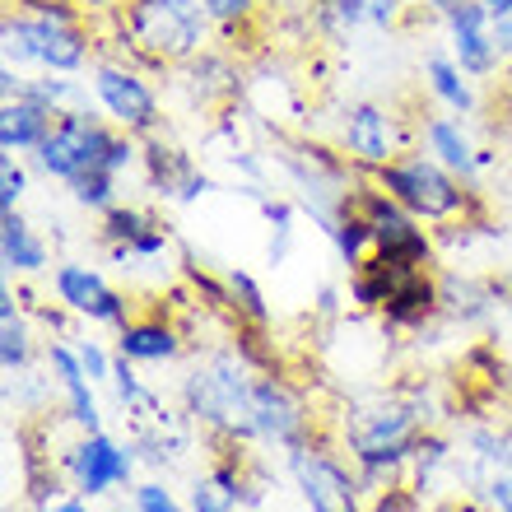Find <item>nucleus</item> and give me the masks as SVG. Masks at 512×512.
Segmentation results:
<instances>
[{"label": "nucleus", "instance_id": "nucleus-39", "mask_svg": "<svg viewBox=\"0 0 512 512\" xmlns=\"http://www.w3.org/2000/svg\"><path fill=\"white\" fill-rule=\"evenodd\" d=\"M401 10H405V0H368V24H378V28H396Z\"/></svg>", "mask_w": 512, "mask_h": 512}, {"label": "nucleus", "instance_id": "nucleus-21", "mask_svg": "<svg viewBox=\"0 0 512 512\" xmlns=\"http://www.w3.org/2000/svg\"><path fill=\"white\" fill-rule=\"evenodd\" d=\"M424 80H429V94L438 98L443 108L461 112V117H471V112L480 108V98H475L471 80H466V70L457 66V56L433 52L429 61H424Z\"/></svg>", "mask_w": 512, "mask_h": 512}, {"label": "nucleus", "instance_id": "nucleus-9", "mask_svg": "<svg viewBox=\"0 0 512 512\" xmlns=\"http://www.w3.org/2000/svg\"><path fill=\"white\" fill-rule=\"evenodd\" d=\"M401 122L396 112L382 108V103H350L345 108V122H340V145H345V159L354 168H382V163L401 159Z\"/></svg>", "mask_w": 512, "mask_h": 512}, {"label": "nucleus", "instance_id": "nucleus-41", "mask_svg": "<svg viewBox=\"0 0 512 512\" xmlns=\"http://www.w3.org/2000/svg\"><path fill=\"white\" fill-rule=\"evenodd\" d=\"M256 205H261V215H266L270 224H294V205H289V201H275V196H261V201H256Z\"/></svg>", "mask_w": 512, "mask_h": 512}, {"label": "nucleus", "instance_id": "nucleus-22", "mask_svg": "<svg viewBox=\"0 0 512 512\" xmlns=\"http://www.w3.org/2000/svg\"><path fill=\"white\" fill-rule=\"evenodd\" d=\"M326 238H331L336 256L350 270H359L368 256H373V229H368V215L359 210V201H350L345 210H340V219L331 224V229H326Z\"/></svg>", "mask_w": 512, "mask_h": 512}, {"label": "nucleus", "instance_id": "nucleus-29", "mask_svg": "<svg viewBox=\"0 0 512 512\" xmlns=\"http://www.w3.org/2000/svg\"><path fill=\"white\" fill-rule=\"evenodd\" d=\"M205 10H210V19H215L224 33H238V28H247L256 19L261 0H205Z\"/></svg>", "mask_w": 512, "mask_h": 512}, {"label": "nucleus", "instance_id": "nucleus-43", "mask_svg": "<svg viewBox=\"0 0 512 512\" xmlns=\"http://www.w3.org/2000/svg\"><path fill=\"white\" fill-rule=\"evenodd\" d=\"M494 33H499L503 56H512V14H508V19H499V28H494Z\"/></svg>", "mask_w": 512, "mask_h": 512}, {"label": "nucleus", "instance_id": "nucleus-44", "mask_svg": "<svg viewBox=\"0 0 512 512\" xmlns=\"http://www.w3.org/2000/svg\"><path fill=\"white\" fill-rule=\"evenodd\" d=\"M480 5H485V10L494 14V24H499V19H508V14H512V0H480Z\"/></svg>", "mask_w": 512, "mask_h": 512}, {"label": "nucleus", "instance_id": "nucleus-42", "mask_svg": "<svg viewBox=\"0 0 512 512\" xmlns=\"http://www.w3.org/2000/svg\"><path fill=\"white\" fill-rule=\"evenodd\" d=\"M317 312H322V317H336L340 312V289L336 284H326L322 294H317Z\"/></svg>", "mask_w": 512, "mask_h": 512}, {"label": "nucleus", "instance_id": "nucleus-2", "mask_svg": "<svg viewBox=\"0 0 512 512\" xmlns=\"http://www.w3.org/2000/svg\"><path fill=\"white\" fill-rule=\"evenodd\" d=\"M252 368L243 364V354L238 350H215L205 354L201 364L191 368L187 378H182V405H187V415L196 424H205L210 433L219 438H256L252 429Z\"/></svg>", "mask_w": 512, "mask_h": 512}, {"label": "nucleus", "instance_id": "nucleus-45", "mask_svg": "<svg viewBox=\"0 0 512 512\" xmlns=\"http://www.w3.org/2000/svg\"><path fill=\"white\" fill-rule=\"evenodd\" d=\"M56 512H94V508H89L84 499H61L56 503Z\"/></svg>", "mask_w": 512, "mask_h": 512}, {"label": "nucleus", "instance_id": "nucleus-20", "mask_svg": "<svg viewBox=\"0 0 512 512\" xmlns=\"http://www.w3.org/2000/svg\"><path fill=\"white\" fill-rule=\"evenodd\" d=\"M0 261H5L10 275H38V270H47V261H52L47 243L28 229L19 210H5V215H0Z\"/></svg>", "mask_w": 512, "mask_h": 512}, {"label": "nucleus", "instance_id": "nucleus-8", "mask_svg": "<svg viewBox=\"0 0 512 512\" xmlns=\"http://www.w3.org/2000/svg\"><path fill=\"white\" fill-rule=\"evenodd\" d=\"M252 429L261 443H275V447H298V443H312V415H308V401L298 396L294 387L284 378H256L252 387Z\"/></svg>", "mask_w": 512, "mask_h": 512}, {"label": "nucleus", "instance_id": "nucleus-36", "mask_svg": "<svg viewBox=\"0 0 512 512\" xmlns=\"http://www.w3.org/2000/svg\"><path fill=\"white\" fill-rule=\"evenodd\" d=\"M210 480H215V485L224 489V494H229L233 503H243V499H247V494H243V489H247V485H243V471H238L233 461H219L215 471H210Z\"/></svg>", "mask_w": 512, "mask_h": 512}, {"label": "nucleus", "instance_id": "nucleus-10", "mask_svg": "<svg viewBox=\"0 0 512 512\" xmlns=\"http://www.w3.org/2000/svg\"><path fill=\"white\" fill-rule=\"evenodd\" d=\"M52 289L70 312H80V317H89V322L117 326V331L131 322V303H126V294H117V289L103 280V270L84 266V261H61V266L52 270Z\"/></svg>", "mask_w": 512, "mask_h": 512}, {"label": "nucleus", "instance_id": "nucleus-27", "mask_svg": "<svg viewBox=\"0 0 512 512\" xmlns=\"http://www.w3.org/2000/svg\"><path fill=\"white\" fill-rule=\"evenodd\" d=\"M112 387H117V401H122L126 410H145V405H154V396L145 391V382L135 378V368H131L126 354L112 359Z\"/></svg>", "mask_w": 512, "mask_h": 512}, {"label": "nucleus", "instance_id": "nucleus-11", "mask_svg": "<svg viewBox=\"0 0 512 512\" xmlns=\"http://www.w3.org/2000/svg\"><path fill=\"white\" fill-rule=\"evenodd\" d=\"M66 471L84 499H98V494H108V489L131 480L135 457H131V447H122L117 438H108V433H84L80 443L70 447Z\"/></svg>", "mask_w": 512, "mask_h": 512}, {"label": "nucleus", "instance_id": "nucleus-40", "mask_svg": "<svg viewBox=\"0 0 512 512\" xmlns=\"http://www.w3.org/2000/svg\"><path fill=\"white\" fill-rule=\"evenodd\" d=\"M289 247H294V224H275V238H270L266 261L270 266H284V261H289Z\"/></svg>", "mask_w": 512, "mask_h": 512}, {"label": "nucleus", "instance_id": "nucleus-35", "mask_svg": "<svg viewBox=\"0 0 512 512\" xmlns=\"http://www.w3.org/2000/svg\"><path fill=\"white\" fill-rule=\"evenodd\" d=\"M135 512H182V508H177V499L159 480H149V485L135 489Z\"/></svg>", "mask_w": 512, "mask_h": 512}, {"label": "nucleus", "instance_id": "nucleus-14", "mask_svg": "<svg viewBox=\"0 0 512 512\" xmlns=\"http://www.w3.org/2000/svg\"><path fill=\"white\" fill-rule=\"evenodd\" d=\"M47 364L52 373L61 378L66 387V410H70V424L80 433H103V415H98V401H94V387H89V373L80 364V350H70V345H47Z\"/></svg>", "mask_w": 512, "mask_h": 512}, {"label": "nucleus", "instance_id": "nucleus-5", "mask_svg": "<svg viewBox=\"0 0 512 512\" xmlns=\"http://www.w3.org/2000/svg\"><path fill=\"white\" fill-rule=\"evenodd\" d=\"M284 466H289V480H294L298 499L308 503V512H364L359 471L340 466L326 447H317V443L289 447Z\"/></svg>", "mask_w": 512, "mask_h": 512}, {"label": "nucleus", "instance_id": "nucleus-28", "mask_svg": "<svg viewBox=\"0 0 512 512\" xmlns=\"http://www.w3.org/2000/svg\"><path fill=\"white\" fill-rule=\"evenodd\" d=\"M471 447H475V457L485 461V466H494V471H512V443H508V433H499V429H475L471 433Z\"/></svg>", "mask_w": 512, "mask_h": 512}, {"label": "nucleus", "instance_id": "nucleus-19", "mask_svg": "<svg viewBox=\"0 0 512 512\" xmlns=\"http://www.w3.org/2000/svg\"><path fill=\"white\" fill-rule=\"evenodd\" d=\"M238 66H233L229 56L219 52H201L187 61V94L205 108H219V103H233L238 98Z\"/></svg>", "mask_w": 512, "mask_h": 512}, {"label": "nucleus", "instance_id": "nucleus-17", "mask_svg": "<svg viewBox=\"0 0 512 512\" xmlns=\"http://www.w3.org/2000/svg\"><path fill=\"white\" fill-rule=\"evenodd\" d=\"M117 354H126L131 364H173L182 354V331L159 317H135L117 331Z\"/></svg>", "mask_w": 512, "mask_h": 512}, {"label": "nucleus", "instance_id": "nucleus-1", "mask_svg": "<svg viewBox=\"0 0 512 512\" xmlns=\"http://www.w3.org/2000/svg\"><path fill=\"white\" fill-rule=\"evenodd\" d=\"M205 0H122V42L149 66H187L210 42Z\"/></svg>", "mask_w": 512, "mask_h": 512}, {"label": "nucleus", "instance_id": "nucleus-46", "mask_svg": "<svg viewBox=\"0 0 512 512\" xmlns=\"http://www.w3.org/2000/svg\"><path fill=\"white\" fill-rule=\"evenodd\" d=\"M75 5H80V10L89 14V10H112V5H117V0H75Z\"/></svg>", "mask_w": 512, "mask_h": 512}, {"label": "nucleus", "instance_id": "nucleus-24", "mask_svg": "<svg viewBox=\"0 0 512 512\" xmlns=\"http://www.w3.org/2000/svg\"><path fill=\"white\" fill-rule=\"evenodd\" d=\"M145 229H149L145 210H135V205H112V210H103V229L98 233H103V243L112 247V256L126 261V256H131V243Z\"/></svg>", "mask_w": 512, "mask_h": 512}, {"label": "nucleus", "instance_id": "nucleus-26", "mask_svg": "<svg viewBox=\"0 0 512 512\" xmlns=\"http://www.w3.org/2000/svg\"><path fill=\"white\" fill-rule=\"evenodd\" d=\"M70 196H75L84 210H112V205H117V173H108V168L80 173L70 182Z\"/></svg>", "mask_w": 512, "mask_h": 512}, {"label": "nucleus", "instance_id": "nucleus-48", "mask_svg": "<svg viewBox=\"0 0 512 512\" xmlns=\"http://www.w3.org/2000/svg\"><path fill=\"white\" fill-rule=\"evenodd\" d=\"M508 89H512V70H508Z\"/></svg>", "mask_w": 512, "mask_h": 512}, {"label": "nucleus", "instance_id": "nucleus-18", "mask_svg": "<svg viewBox=\"0 0 512 512\" xmlns=\"http://www.w3.org/2000/svg\"><path fill=\"white\" fill-rule=\"evenodd\" d=\"M56 112L28 103V98H10L0 108V154H38L42 140L52 135Z\"/></svg>", "mask_w": 512, "mask_h": 512}, {"label": "nucleus", "instance_id": "nucleus-6", "mask_svg": "<svg viewBox=\"0 0 512 512\" xmlns=\"http://www.w3.org/2000/svg\"><path fill=\"white\" fill-rule=\"evenodd\" d=\"M94 103L103 108L112 126H122L131 135H154L159 131V94L149 89V80L135 66L122 61H98L94 66Z\"/></svg>", "mask_w": 512, "mask_h": 512}, {"label": "nucleus", "instance_id": "nucleus-34", "mask_svg": "<svg viewBox=\"0 0 512 512\" xmlns=\"http://www.w3.org/2000/svg\"><path fill=\"white\" fill-rule=\"evenodd\" d=\"M75 350H80V364H84V373H89V378H94V382H112V354L103 350L98 340H80Z\"/></svg>", "mask_w": 512, "mask_h": 512}, {"label": "nucleus", "instance_id": "nucleus-13", "mask_svg": "<svg viewBox=\"0 0 512 512\" xmlns=\"http://www.w3.org/2000/svg\"><path fill=\"white\" fill-rule=\"evenodd\" d=\"M33 33H38V66L42 70L80 75V70L89 66V52H94V33H89V24H61V19H42V14H33Z\"/></svg>", "mask_w": 512, "mask_h": 512}, {"label": "nucleus", "instance_id": "nucleus-12", "mask_svg": "<svg viewBox=\"0 0 512 512\" xmlns=\"http://www.w3.org/2000/svg\"><path fill=\"white\" fill-rule=\"evenodd\" d=\"M140 163H145L149 187L159 191V196H173V201L191 205L210 191V177H205L177 145H163L159 135H149V145L140 149Z\"/></svg>", "mask_w": 512, "mask_h": 512}, {"label": "nucleus", "instance_id": "nucleus-31", "mask_svg": "<svg viewBox=\"0 0 512 512\" xmlns=\"http://www.w3.org/2000/svg\"><path fill=\"white\" fill-rule=\"evenodd\" d=\"M24 191H28V173L14 163V154H0V215L24 201Z\"/></svg>", "mask_w": 512, "mask_h": 512}, {"label": "nucleus", "instance_id": "nucleus-3", "mask_svg": "<svg viewBox=\"0 0 512 512\" xmlns=\"http://www.w3.org/2000/svg\"><path fill=\"white\" fill-rule=\"evenodd\" d=\"M373 187H382L391 201H401L405 210L424 224H447V219H466L475 210L471 191H461V177L447 173L433 154H401V159L373 168Z\"/></svg>", "mask_w": 512, "mask_h": 512}, {"label": "nucleus", "instance_id": "nucleus-7", "mask_svg": "<svg viewBox=\"0 0 512 512\" xmlns=\"http://www.w3.org/2000/svg\"><path fill=\"white\" fill-rule=\"evenodd\" d=\"M359 210L368 215V229H373V252L391 256V261H410V266H429L433 261V238L419 224L401 201H391L382 187H364L359 196Z\"/></svg>", "mask_w": 512, "mask_h": 512}, {"label": "nucleus", "instance_id": "nucleus-23", "mask_svg": "<svg viewBox=\"0 0 512 512\" xmlns=\"http://www.w3.org/2000/svg\"><path fill=\"white\" fill-rule=\"evenodd\" d=\"M28 354H33V345H28L24 312H19L14 294L5 289V294H0V368H5V378L24 373V368H28Z\"/></svg>", "mask_w": 512, "mask_h": 512}, {"label": "nucleus", "instance_id": "nucleus-38", "mask_svg": "<svg viewBox=\"0 0 512 512\" xmlns=\"http://www.w3.org/2000/svg\"><path fill=\"white\" fill-rule=\"evenodd\" d=\"M163 252H168V233H163L159 224H149V229L131 243V256H135V261H149V256H163Z\"/></svg>", "mask_w": 512, "mask_h": 512}, {"label": "nucleus", "instance_id": "nucleus-37", "mask_svg": "<svg viewBox=\"0 0 512 512\" xmlns=\"http://www.w3.org/2000/svg\"><path fill=\"white\" fill-rule=\"evenodd\" d=\"M485 499L494 512H512V471H494L485 485Z\"/></svg>", "mask_w": 512, "mask_h": 512}, {"label": "nucleus", "instance_id": "nucleus-30", "mask_svg": "<svg viewBox=\"0 0 512 512\" xmlns=\"http://www.w3.org/2000/svg\"><path fill=\"white\" fill-rule=\"evenodd\" d=\"M317 10H322L326 28H336V33L368 24V0H317Z\"/></svg>", "mask_w": 512, "mask_h": 512}, {"label": "nucleus", "instance_id": "nucleus-4", "mask_svg": "<svg viewBox=\"0 0 512 512\" xmlns=\"http://www.w3.org/2000/svg\"><path fill=\"white\" fill-rule=\"evenodd\" d=\"M122 126H108V117H98L94 108H75V112H61L52 126V135L42 140V149L33 154L47 177L56 182H75L80 173H94V168H108V154L117 145Z\"/></svg>", "mask_w": 512, "mask_h": 512}, {"label": "nucleus", "instance_id": "nucleus-15", "mask_svg": "<svg viewBox=\"0 0 512 512\" xmlns=\"http://www.w3.org/2000/svg\"><path fill=\"white\" fill-rule=\"evenodd\" d=\"M419 140H424V154H433L447 173H457L461 182H475V173H480L485 154L471 145V135L461 131L457 117H424Z\"/></svg>", "mask_w": 512, "mask_h": 512}, {"label": "nucleus", "instance_id": "nucleus-32", "mask_svg": "<svg viewBox=\"0 0 512 512\" xmlns=\"http://www.w3.org/2000/svg\"><path fill=\"white\" fill-rule=\"evenodd\" d=\"M191 512H238V503H233L215 480H196V489H191Z\"/></svg>", "mask_w": 512, "mask_h": 512}, {"label": "nucleus", "instance_id": "nucleus-16", "mask_svg": "<svg viewBox=\"0 0 512 512\" xmlns=\"http://www.w3.org/2000/svg\"><path fill=\"white\" fill-rule=\"evenodd\" d=\"M443 312V294H438V280L429 275V266L410 270L396 289H391V298L382 303V317H387L396 331H415V326H424L429 317H438Z\"/></svg>", "mask_w": 512, "mask_h": 512}, {"label": "nucleus", "instance_id": "nucleus-25", "mask_svg": "<svg viewBox=\"0 0 512 512\" xmlns=\"http://www.w3.org/2000/svg\"><path fill=\"white\" fill-rule=\"evenodd\" d=\"M224 280H229V294H233V312H238V322L266 326V322H270V308H266V294H261V284H256L247 270H238V266H233Z\"/></svg>", "mask_w": 512, "mask_h": 512}, {"label": "nucleus", "instance_id": "nucleus-47", "mask_svg": "<svg viewBox=\"0 0 512 512\" xmlns=\"http://www.w3.org/2000/svg\"><path fill=\"white\" fill-rule=\"evenodd\" d=\"M28 512H56V508H52V503H33V508H28Z\"/></svg>", "mask_w": 512, "mask_h": 512}, {"label": "nucleus", "instance_id": "nucleus-33", "mask_svg": "<svg viewBox=\"0 0 512 512\" xmlns=\"http://www.w3.org/2000/svg\"><path fill=\"white\" fill-rule=\"evenodd\" d=\"M415 508H419L415 489H405V485H396V480H391V485L378 489V499H373V508H368V512H415Z\"/></svg>", "mask_w": 512, "mask_h": 512}]
</instances>
